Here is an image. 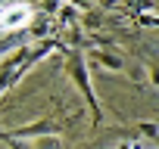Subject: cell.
<instances>
[{
    "instance_id": "1",
    "label": "cell",
    "mask_w": 159,
    "mask_h": 149,
    "mask_svg": "<svg viewBox=\"0 0 159 149\" xmlns=\"http://www.w3.org/2000/svg\"><path fill=\"white\" fill-rule=\"evenodd\" d=\"M34 10L25 0H13V3L0 6V31H22L25 25H31Z\"/></svg>"
}]
</instances>
